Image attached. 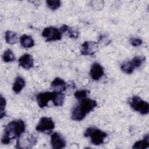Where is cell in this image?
Segmentation results:
<instances>
[{"label":"cell","mask_w":149,"mask_h":149,"mask_svg":"<svg viewBox=\"0 0 149 149\" xmlns=\"http://www.w3.org/2000/svg\"><path fill=\"white\" fill-rule=\"evenodd\" d=\"M26 129V125L22 119L15 120L8 123L4 129L1 143L3 144H8L13 140L19 138Z\"/></svg>","instance_id":"cell-1"},{"label":"cell","mask_w":149,"mask_h":149,"mask_svg":"<svg viewBox=\"0 0 149 149\" xmlns=\"http://www.w3.org/2000/svg\"><path fill=\"white\" fill-rule=\"evenodd\" d=\"M97 106V101L94 100L86 98L80 100V102L72 109V119L76 121L82 120Z\"/></svg>","instance_id":"cell-2"},{"label":"cell","mask_w":149,"mask_h":149,"mask_svg":"<svg viewBox=\"0 0 149 149\" xmlns=\"http://www.w3.org/2000/svg\"><path fill=\"white\" fill-rule=\"evenodd\" d=\"M84 136L90 137L91 142L95 146H99L104 143L107 134L101 130L94 127H88L84 133Z\"/></svg>","instance_id":"cell-3"},{"label":"cell","mask_w":149,"mask_h":149,"mask_svg":"<svg viewBox=\"0 0 149 149\" xmlns=\"http://www.w3.org/2000/svg\"><path fill=\"white\" fill-rule=\"evenodd\" d=\"M128 104L134 111L141 115H146L149 112V104L139 96H133L128 100Z\"/></svg>","instance_id":"cell-4"},{"label":"cell","mask_w":149,"mask_h":149,"mask_svg":"<svg viewBox=\"0 0 149 149\" xmlns=\"http://www.w3.org/2000/svg\"><path fill=\"white\" fill-rule=\"evenodd\" d=\"M37 137L31 133H23L18 138L16 141L17 148H31L37 143Z\"/></svg>","instance_id":"cell-5"},{"label":"cell","mask_w":149,"mask_h":149,"mask_svg":"<svg viewBox=\"0 0 149 149\" xmlns=\"http://www.w3.org/2000/svg\"><path fill=\"white\" fill-rule=\"evenodd\" d=\"M54 128L55 123L53 120L48 117H42L36 127L37 132L45 134L51 133Z\"/></svg>","instance_id":"cell-6"},{"label":"cell","mask_w":149,"mask_h":149,"mask_svg":"<svg viewBox=\"0 0 149 149\" xmlns=\"http://www.w3.org/2000/svg\"><path fill=\"white\" fill-rule=\"evenodd\" d=\"M42 36L47 42L58 41L62 38V33L60 30L52 26L45 27L42 32Z\"/></svg>","instance_id":"cell-7"},{"label":"cell","mask_w":149,"mask_h":149,"mask_svg":"<svg viewBox=\"0 0 149 149\" xmlns=\"http://www.w3.org/2000/svg\"><path fill=\"white\" fill-rule=\"evenodd\" d=\"M98 43L95 41H85L81 45V54L83 55H94L98 50Z\"/></svg>","instance_id":"cell-8"},{"label":"cell","mask_w":149,"mask_h":149,"mask_svg":"<svg viewBox=\"0 0 149 149\" xmlns=\"http://www.w3.org/2000/svg\"><path fill=\"white\" fill-rule=\"evenodd\" d=\"M54 92L45 91L40 93L36 95V100L38 106L41 108H44L48 107V104L49 101H52L54 97Z\"/></svg>","instance_id":"cell-9"},{"label":"cell","mask_w":149,"mask_h":149,"mask_svg":"<svg viewBox=\"0 0 149 149\" xmlns=\"http://www.w3.org/2000/svg\"><path fill=\"white\" fill-rule=\"evenodd\" d=\"M51 144L54 149H62L65 147L66 143L60 133L55 132L51 135Z\"/></svg>","instance_id":"cell-10"},{"label":"cell","mask_w":149,"mask_h":149,"mask_svg":"<svg viewBox=\"0 0 149 149\" xmlns=\"http://www.w3.org/2000/svg\"><path fill=\"white\" fill-rule=\"evenodd\" d=\"M104 68L98 63H94L90 69V75L93 80H98L104 74Z\"/></svg>","instance_id":"cell-11"},{"label":"cell","mask_w":149,"mask_h":149,"mask_svg":"<svg viewBox=\"0 0 149 149\" xmlns=\"http://www.w3.org/2000/svg\"><path fill=\"white\" fill-rule=\"evenodd\" d=\"M19 66L26 69H30L34 66V60L32 56L24 54L18 60Z\"/></svg>","instance_id":"cell-12"},{"label":"cell","mask_w":149,"mask_h":149,"mask_svg":"<svg viewBox=\"0 0 149 149\" xmlns=\"http://www.w3.org/2000/svg\"><path fill=\"white\" fill-rule=\"evenodd\" d=\"M51 87L55 91L63 92L66 90L67 85L62 79L56 77L51 83Z\"/></svg>","instance_id":"cell-13"},{"label":"cell","mask_w":149,"mask_h":149,"mask_svg":"<svg viewBox=\"0 0 149 149\" xmlns=\"http://www.w3.org/2000/svg\"><path fill=\"white\" fill-rule=\"evenodd\" d=\"M60 31L62 33H66L69 38L76 39L79 37V32L76 29L70 27L66 24H63L60 28Z\"/></svg>","instance_id":"cell-14"},{"label":"cell","mask_w":149,"mask_h":149,"mask_svg":"<svg viewBox=\"0 0 149 149\" xmlns=\"http://www.w3.org/2000/svg\"><path fill=\"white\" fill-rule=\"evenodd\" d=\"M20 42L21 45L26 48H31L34 45V41L31 36L24 34L22 35L20 38Z\"/></svg>","instance_id":"cell-15"},{"label":"cell","mask_w":149,"mask_h":149,"mask_svg":"<svg viewBox=\"0 0 149 149\" xmlns=\"http://www.w3.org/2000/svg\"><path fill=\"white\" fill-rule=\"evenodd\" d=\"M25 85L26 81L24 79L20 76H18L15 79V80L13 83V90L16 94L19 93L25 87Z\"/></svg>","instance_id":"cell-16"},{"label":"cell","mask_w":149,"mask_h":149,"mask_svg":"<svg viewBox=\"0 0 149 149\" xmlns=\"http://www.w3.org/2000/svg\"><path fill=\"white\" fill-rule=\"evenodd\" d=\"M149 147V136L146 134L143 140H139L134 143L132 148L134 149H146Z\"/></svg>","instance_id":"cell-17"},{"label":"cell","mask_w":149,"mask_h":149,"mask_svg":"<svg viewBox=\"0 0 149 149\" xmlns=\"http://www.w3.org/2000/svg\"><path fill=\"white\" fill-rule=\"evenodd\" d=\"M54 94L52 101L55 106L61 107L62 106L64 102L65 95L62 92H58L54 91Z\"/></svg>","instance_id":"cell-18"},{"label":"cell","mask_w":149,"mask_h":149,"mask_svg":"<svg viewBox=\"0 0 149 149\" xmlns=\"http://www.w3.org/2000/svg\"><path fill=\"white\" fill-rule=\"evenodd\" d=\"M5 38L6 43L10 45L16 44L18 40V37L16 33L10 30H8L5 32Z\"/></svg>","instance_id":"cell-19"},{"label":"cell","mask_w":149,"mask_h":149,"mask_svg":"<svg viewBox=\"0 0 149 149\" xmlns=\"http://www.w3.org/2000/svg\"><path fill=\"white\" fill-rule=\"evenodd\" d=\"M120 69L124 73L127 74H131L134 72L135 68L130 61L123 62L121 65Z\"/></svg>","instance_id":"cell-20"},{"label":"cell","mask_w":149,"mask_h":149,"mask_svg":"<svg viewBox=\"0 0 149 149\" xmlns=\"http://www.w3.org/2000/svg\"><path fill=\"white\" fill-rule=\"evenodd\" d=\"M2 59L5 62H11L15 60V56L13 51L10 49H8L3 52Z\"/></svg>","instance_id":"cell-21"},{"label":"cell","mask_w":149,"mask_h":149,"mask_svg":"<svg viewBox=\"0 0 149 149\" xmlns=\"http://www.w3.org/2000/svg\"><path fill=\"white\" fill-rule=\"evenodd\" d=\"M146 61V57L144 56H134L131 61V63L134 67V68H138L140 67Z\"/></svg>","instance_id":"cell-22"},{"label":"cell","mask_w":149,"mask_h":149,"mask_svg":"<svg viewBox=\"0 0 149 149\" xmlns=\"http://www.w3.org/2000/svg\"><path fill=\"white\" fill-rule=\"evenodd\" d=\"M90 94V91L88 90H81L76 91L74 94V97L78 100H81L86 98L88 95Z\"/></svg>","instance_id":"cell-23"},{"label":"cell","mask_w":149,"mask_h":149,"mask_svg":"<svg viewBox=\"0 0 149 149\" xmlns=\"http://www.w3.org/2000/svg\"><path fill=\"white\" fill-rule=\"evenodd\" d=\"M46 3L48 7L52 10L58 9L61 5V2L59 0H47Z\"/></svg>","instance_id":"cell-24"},{"label":"cell","mask_w":149,"mask_h":149,"mask_svg":"<svg viewBox=\"0 0 149 149\" xmlns=\"http://www.w3.org/2000/svg\"><path fill=\"white\" fill-rule=\"evenodd\" d=\"M0 99H1L0 118H1V119H2V118L6 115L5 109V107L6 105V99L2 95H1Z\"/></svg>","instance_id":"cell-25"},{"label":"cell","mask_w":149,"mask_h":149,"mask_svg":"<svg viewBox=\"0 0 149 149\" xmlns=\"http://www.w3.org/2000/svg\"><path fill=\"white\" fill-rule=\"evenodd\" d=\"M104 5V2L102 1H91V6L95 10H100L103 8Z\"/></svg>","instance_id":"cell-26"},{"label":"cell","mask_w":149,"mask_h":149,"mask_svg":"<svg viewBox=\"0 0 149 149\" xmlns=\"http://www.w3.org/2000/svg\"><path fill=\"white\" fill-rule=\"evenodd\" d=\"M130 43L134 47H138L142 44L143 41L141 40V39L139 38H132L130 40Z\"/></svg>","instance_id":"cell-27"}]
</instances>
